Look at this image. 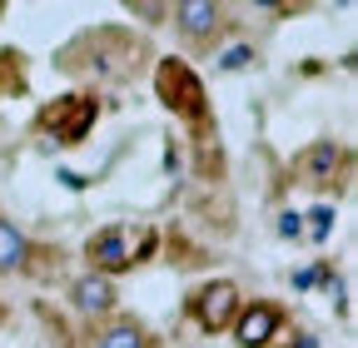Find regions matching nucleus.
<instances>
[{
	"instance_id": "f257e3e1",
	"label": "nucleus",
	"mask_w": 358,
	"mask_h": 348,
	"mask_svg": "<svg viewBox=\"0 0 358 348\" xmlns=\"http://www.w3.org/2000/svg\"><path fill=\"white\" fill-rule=\"evenodd\" d=\"M234 314H239V289H234V284L219 279V284H204V289L194 293V319H199V328L219 333Z\"/></svg>"
},
{
	"instance_id": "f03ea898",
	"label": "nucleus",
	"mask_w": 358,
	"mask_h": 348,
	"mask_svg": "<svg viewBox=\"0 0 358 348\" xmlns=\"http://www.w3.org/2000/svg\"><path fill=\"white\" fill-rule=\"evenodd\" d=\"M90 119H95V105L80 100V95H70L65 105H55L50 115H45V124L55 129V140H60V145H75L85 129H90Z\"/></svg>"
},
{
	"instance_id": "7ed1b4c3",
	"label": "nucleus",
	"mask_w": 358,
	"mask_h": 348,
	"mask_svg": "<svg viewBox=\"0 0 358 348\" xmlns=\"http://www.w3.org/2000/svg\"><path fill=\"white\" fill-rule=\"evenodd\" d=\"M90 259H95V269L110 279L115 269H129L134 264V254H129V234L124 229H105V234H95L90 239Z\"/></svg>"
},
{
	"instance_id": "20e7f679",
	"label": "nucleus",
	"mask_w": 358,
	"mask_h": 348,
	"mask_svg": "<svg viewBox=\"0 0 358 348\" xmlns=\"http://www.w3.org/2000/svg\"><path fill=\"white\" fill-rule=\"evenodd\" d=\"M274 333H279V309H274V303H254V309H244L239 328H234L239 348H264Z\"/></svg>"
},
{
	"instance_id": "39448f33",
	"label": "nucleus",
	"mask_w": 358,
	"mask_h": 348,
	"mask_svg": "<svg viewBox=\"0 0 358 348\" xmlns=\"http://www.w3.org/2000/svg\"><path fill=\"white\" fill-rule=\"evenodd\" d=\"M70 298H75L80 314H110L115 309V284L105 274H85V279H75Z\"/></svg>"
},
{
	"instance_id": "423d86ee",
	"label": "nucleus",
	"mask_w": 358,
	"mask_h": 348,
	"mask_svg": "<svg viewBox=\"0 0 358 348\" xmlns=\"http://www.w3.org/2000/svg\"><path fill=\"white\" fill-rule=\"evenodd\" d=\"M338 164H343V150L334 145V140H319L313 150H303V159H299V174L308 184H329L334 174H338Z\"/></svg>"
},
{
	"instance_id": "0eeeda50",
	"label": "nucleus",
	"mask_w": 358,
	"mask_h": 348,
	"mask_svg": "<svg viewBox=\"0 0 358 348\" xmlns=\"http://www.w3.org/2000/svg\"><path fill=\"white\" fill-rule=\"evenodd\" d=\"M169 15H174V25L185 30L189 40H199V35L219 30V20H224V10H219V6H209V0H185V6H174Z\"/></svg>"
},
{
	"instance_id": "6e6552de",
	"label": "nucleus",
	"mask_w": 358,
	"mask_h": 348,
	"mask_svg": "<svg viewBox=\"0 0 358 348\" xmlns=\"http://www.w3.org/2000/svg\"><path fill=\"white\" fill-rule=\"evenodd\" d=\"M25 254H30L25 234H20L15 224H6V219H0V274H10V269H20V264H25Z\"/></svg>"
},
{
	"instance_id": "1a4fd4ad",
	"label": "nucleus",
	"mask_w": 358,
	"mask_h": 348,
	"mask_svg": "<svg viewBox=\"0 0 358 348\" xmlns=\"http://www.w3.org/2000/svg\"><path fill=\"white\" fill-rule=\"evenodd\" d=\"M95 348H145V333H140V324L120 319V324H110V328L100 333V343H95Z\"/></svg>"
},
{
	"instance_id": "9d476101",
	"label": "nucleus",
	"mask_w": 358,
	"mask_h": 348,
	"mask_svg": "<svg viewBox=\"0 0 358 348\" xmlns=\"http://www.w3.org/2000/svg\"><path fill=\"white\" fill-rule=\"evenodd\" d=\"M308 219H313V239H324V234H329V224H334V209H313Z\"/></svg>"
},
{
	"instance_id": "9b49d317",
	"label": "nucleus",
	"mask_w": 358,
	"mask_h": 348,
	"mask_svg": "<svg viewBox=\"0 0 358 348\" xmlns=\"http://www.w3.org/2000/svg\"><path fill=\"white\" fill-rule=\"evenodd\" d=\"M244 60H249V50H244V45H239V50H229V55H224V70H239V65H244Z\"/></svg>"
},
{
	"instance_id": "f8f14e48",
	"label": "nucleus",
	"mask_w": 358,
	"mask_h": 348,
	"mask_svg": "<svg viewBox=\"0 0 358 348\" xmlns=\"http://www.w3.org/2000/svg\"><path fill=\"white\" fill-rule=\"evenodd\" d=\"M299 229H303V224H299V214H284V224H279V234H289V239H299Z\"/></svg>"
}]
</instances>
